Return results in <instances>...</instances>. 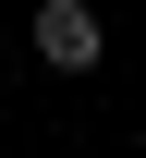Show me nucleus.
Segmentation results:
<instances>
[{"label":"nucleus","instance_id":"obj_1","mask_svg":"<svg viewBox=\"0 0 146 158\" xmlns=\"http://www.w3.org/2000/svg\"><path fill=\"white\" fill-rule=\"evenodd\" d=\"M37 61H49V73H98V12H85V0H37Z\"/></svg>","mask_w":146,"mask_h":158}]
</instances>
